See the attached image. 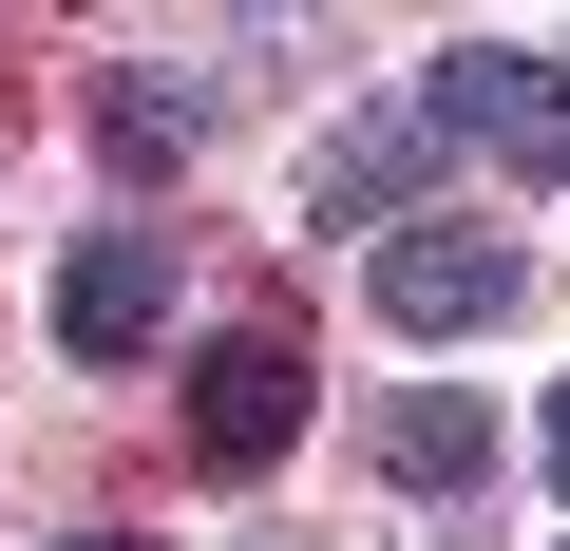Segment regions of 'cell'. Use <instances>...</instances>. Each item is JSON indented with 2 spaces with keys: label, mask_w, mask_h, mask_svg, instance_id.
I'll return each instance as SVG.
<instances>
[{
  "label": "cell",
  "mask_w": 570,
  "mask_h": 551,
  "mask_svg": "<svg viewBox=\"0 0 570 551\" xmlns=\"http://www.w3.org/2000/svg\"><path fill=\"white\" fill-rule=\"evenodd\" d=\"M419 115H438V152L570 171V58H532V39H456V58L419 77Z\"/></svg>",
  "instance_id": "6da1fadb"
},
{
  "label": "cell",
  "mask_w": 570,
  "mask_h": 551,
  "mask_svg": "<svg viewBox=\"0 0 570 551\" xmlns=\"http://www.w3.org/2000/svg\"><path fill=\"white\" fill-rule=\"evenodd\" d=\"M513 228H456V209H419V228H381V324L400 343H475V324H513Z\"/></svg>",
  "instance_id": "7a4b0ae2"
},
{
  "label": "cell",
  "mask_w": 570,
  "mask_h": 551,
  "mask_svg": "<svg viewBox=\"0 0 570 551\" xmlns=\"http://www.w3.org/2000/svg\"><path fill=\"white\" fill-rule=\"evenodd\" d=\"M285 437H305V362H285V343H209L190 362V456L209 475H266Z\"/></svg>",
  "instance_id": "3957f363"
},
{
  "label": "cell",
  "mask_w": 570,
  "mask_h": 551,
  "mask_svg": "<svg viewBox=\"0 0 570 551\" xmlns=\"http://www.w3.org/2000/svg\"><path fill=\"white\" fill-rule=\"evenodd\" d=\"M153 324H171V247H153V228H96V247L58 266V343H77V362H134Z\"/></svg>",
  "instance_id": "277c9868"
},
{
  "label": "cell",
  "mask_w": 570,
  "mask_h": 551,
  "mask_svg": "<svg viewBox=\"0 0 570 551\" xmlns=\"http://www.w3.org/2000/svg\"><path fill=\"white\" fill-rule=\"evenodd\" d=\"M419 190H438V115H419V96L324 152V228H419Z\"/></svg>",
  "instance_id": "5b68a950"
},
{
  "label": "cell",
  "mask_w": 570,
  "mask_h": 551,
  "mask_svg": "<svg viewBox=\"0 0 570 551\" xmlns=\"http://www.w3.org/2000/svg\"><path fill=\"white\" fill-rule=\"evenodd\" d=\"M381 475H400V494H475V475H494V419H475L456 381H419V400L381 419Z\"/></svg>",
  "instance_id": "8992f818"
},
{
  "label": "cell",
  "mask_w": 570,
  "mask_h": 551,
  "mask_svg": "<svg viewBox=\"0 0 570 551\" xmlns=\"http://www.w3.org/2000/svg\"><path fill=\"white\" fill-rule=\"evenodd\" d=\"M190 134H209V77H115V152L134 171H171Z\"/></svg>",
  "instance_id": "52a82bcc"
},
{
  "label": "cell",
  "mask_w": 570,
  "mask_h": 551,
  "mask_svg": "<svg viewBox=\"0 0 570 551\" xmlns=\"http://www.w3.org/2000/svg\"><path fill=\"white\" fill-rule=\"evenodd\" d=\"M551 494H570V400H551Z\"/></svg>",
  "instance_id": "ba28073f"
},
{
  "label": "cell",
  "mask_w": 570,
  "mask_h": 551,
  "mask_svg": "<svg viewBox=\"0 0 570 551\" xmlns=\"http://www.w3.org/2000/svg\"><path fill=\"white\" fill-rule=\"evenodd\" d=\"M58 551H153V532H58Z\"/></svg>",
  "instance_id": "9c48e42d"
},
{
  "label": "cell",
  "mask_w": 570,
  "mask_h": 551,
  "mask_svg": "<svg viewBox=\"0 0 570 551\" xmlns=\"http://www.w3.org/2000/svg\"><path fill=\"white\" fill-rule=\"evenodd\" d=\"M247 551H285V532H247Z\"/></svg>",
  "instance_id": "30bf717a"
}]
</instances>
